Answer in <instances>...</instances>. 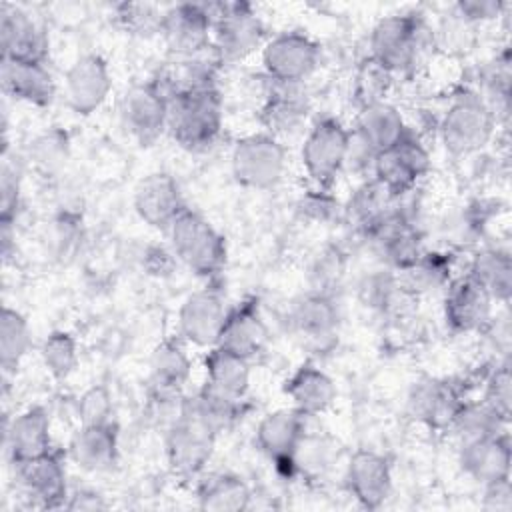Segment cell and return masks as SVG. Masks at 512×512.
Returning <instances> with one entry per match:
<instances>
[{"label":"cell","instance_id":"cell-20","mask_svg":"<svg viewBox=\"0 0 512 512\" xmlns=\"http://www.w3.org/2000/svg\"><path fill=\"white\" fill-rule=\"evenodd\" d=\"M112 86L110 66L96 52L78 56L64 74V98L68 108L78 116H90L100 110Z\"/></svg>","mask_w":512,"mask_h":512},{"label":"cell","instance_id":"cell-14","mask_svg":"<svg viewBox=\"0 0 512 512\" xmlns=\"http://www.w3.org/2000/svg\"><path fill=\"white\" fill-rule=\"evenodd\" d=\"M464 400V390L454 380L422 376L412 382L406 394V412L428 430L448 432Z\"/></svg>","mask_w":512,"mask_h":512},{"label":"cell","instance_id":"cell-36","mask_svg":"<svg viewBox=\"0 0 512 512\" xmlns=\"http://www.w3.org/2000/svg\"><path fill=\"white\" fill-rule=\"evenodd\" d=\"M358 298L364 308L380 316H398L404 304L416 300L404 290L400 276L388 268L368 272L358 284Z\"/></svg>","mask_w":512,"mask_h":512},{"label":"cell","instance_id":"cell-25","mask_svg":"<svg viewBox=\"0 0 512 512\" xmlns=\"http://www.w3.org/2000/svg\"><path fill=\"white\" fill-rule=\"evenodd\" d=\"M460 470L480 486L508 480L512 468V446L508 432L458 442Z\"/></svg>","mask_w":512,"mask_h":512},{"label":"cell","instance_id":"cell-12","mask_svg":"<svg viewBox=\"0 0 512 512\" xmlns=\"http://www.w3.org/2000/svg\"><path fill=\"white\" fill-rule=\"evenodd\" d=\"M432 156L428 146L410 130L392 148L380 152L372 178L394 198L416 192V186L430 174Z\"/></svg>","mask_w":512,"mask_h":512},{"label":"cell","instance_id":"cell-23","mask_svg":"<svg viewBox=\"0 0 512 512\" xmlns=\"http://www.w3.org/2000/svg\"><path fill=\"white\" fill-rule=\"evenodd\" d=\"M186 208L180 184L168 172H152L134 188V212L154 230L166 232Z\"/></svg>","mask_w":512,"mask_h":512},{"label":"cell","instance_id":"cell-9","mask_svg":"<svg viewBox=\"0 0 512 512\" xmlns=\"http://www.w3.org/2000/svg\"><path fill=\"white\" fill-rule=\"evenodd\" d=\"M170 94L154 76L150 80L132 84L120 98L118 118L126 134L140 146L154 144L168 132Z\"/></svg>","mask_w":512,"mask_h":512},{"label":"cell","instance_id":"cell-26","mask_svg":"<svg viewBox=\"0 0 512 512\" xmlns=\"http://www.w3.org/2000/svg\"><path fill=\"white\" fill-rule=\"evenodd\" d=\"M0 46L2 58L36 60L48 58V36L36 18L16 4L0 6Z\"/></svg>","mask_w":512,"mask_h":512},{"label":"cell","instance_id":"cell-50","mask_svg":"<svg viewBox=\"0 0 512 512\" xmlns=\"http://www.w3.org/2000/svg\"><path fill=\"white\" fill-rule=\"evenodd\" d=\"M20 206H22V180H20V172L4 156L2 172H0V222L16 224Z\"/></svg>","mask_w":512,"mask_h":512},{"label":"cell","instance_id":"cell-5","mask_svg":"<svg viewBox=\"0 0 512 512\" xmlns=\"http://www.w3.org/2000/svg\"><path fill=\"white\" fill-rule=\"evenodd\" d=\"M212 14L210 48L226 64H238L254 56L266 44V26L258 10L248 2H208Z\"/></svg>","mask_w":512,"mask_h":512},{"label":"cell","instance_id":"cell-16","mask_svg":"<svg viewBox=\"0 0 512 512\" xmlns=\"http://www.w3.org/2000/svg\"><path fill=\"white\" fill-rule=\"evenodd\" d=\"M492 296L466 272L454 276L442 292V316L454 334H482L494 318Z\"/></svg>","mask_w":512,"mask_h":512},{"label":"cell","instance_id":"cell-43","mask_svg":"<svg viewBox=\"0 0 512 512\" xmlns=\"http://www.w3.org/2000/svg\"><path fill=\"white\" fill-rule=\"evenodd\" d=\"M44 370L54 380H66L78 366L80 352L76 338L66 330H52L38 350Z\"/></svg>","mask_w":512,"mask_h":512},{"label":"cell","instance_id":"cell-51","mask_svg":"<svg viewBox=\"0 0 512 512\" xmlns=\"http://www.w3.org/2000/svg\"><path fill=\"white\" fill-rule=\"evenodd\" d=\"M508 4L498 0H460L454 4V16L468 26L486 24L504 14Z\"/></svg>","mask_w":512,"mask_h":512},{"label":"cell","instance_id":"cell-29","mask_svg":"<svg viewBox=\"0 0 512 512\" xmlns=\"http://www.w3.org/2000/svg\"><path fill=\"white\" fill-rule=\"evenodd\" d=\"M68 456L84 472L112 470L120 456L116 424H80L70 438Z\"/></svg>","mask_w":512,"mask_h":512},{"label":"cell","instance_id":"cell-18","mask_svg":"<svg viewBox=\"0 0 512 512\" xmlns=\"http://www.w3.org/2000/svg\"><path fill=\"white\" fill-rule=\"evenodd\" d=\"M16 484L30 506L42 510L66 508L70 496L68 474L62 458L52 450L28 462L16 464Z\"/></svg>","mask_w":512,"mask_h":512},{"label":"cell","instance_id":"cell-13","mask_svg":"<svg viewBox=\"0 0 512 512\" xmlns=\"http://www.w3.org/2000/svg\"><path fill=\"white\" fill-rule=\"evenodd\" d=\"M264 80L262 104L258 110L262 130L282 142L304 132L312 110L304 84H284L268 78Z\"/></svg>","mask_w":512,"mask_h":512},{"label":"cell","instance_id":"cell-17","mask_svg":"<svg viewBox=\"0 0 512 512\" xmlns=\"http://www.w3.org/2000/svg\"><path fill=\"white\" fill-rule=\"evenodd\" d=\"M226 300L216 286H206L188 294L176 316L178 336L196 348H212L218 342L222 324L228 314Z\"/></svg>","mask_w":512,"mask_h":512},{"label":"cell","instance_id":"cell-7","mask_svg":"<svg viewBox=\"0 0 512 512\" xmlns=\"http://www.w3.org/2000/svg\"><path fill=\"white\" fill-rule=\"evenodd\" d=\"M218 434L198 418L184 396L180 416L164 430V450L170 470L184 480L200 478L214 456Z\"/></svg>","mask_w":512,"mask_h":512},{"label":"cell","instance_id":"cell-31","mask_svg":"<svg viewBox=\"0 0 512 512\" xmlns=\"http://www.w3.org/2000/svg\"><path fill=\"white\" fill-rule=\"evenodd\" d=\"M192 378V356L180 336L154 346L148 360V390L182 392Z\"/></svg>","mask_w":512,"mask_h":512},{"label":"cell","instance_id":"cell-38","mask_svg":"<svg viewBox=\"0 0 512 512\" xmlns=\"http://www.w3.org/2000/svg\"><path fill=\"white\" fill-rule=\"evenodd\" d=\"M510 420L494 410L482 398L478 400H464L458 414L454 416L448 432L456 438V442H468L476 438L496 436L508 432Z\"/></svg>","mask_w":512,"mask_h":512},{"label":"cell","instance_id":"cell-39","mask_svg":"<svg viewBox=\"0 0 512 512\" xmlns=\"http://www.w3.org/2000/svg\"><path fill=\"white\" fill-rule=\"evenodd\" d=\"M348 272V254L338 244H324L316 248L306 264L308 290L336 296Z\"/></svg>","mask_w":512,"mask_h":512},{"label":"cell","instance_id":"cell-37","mask_svg":"<svg viewBox=\"0 0 512 512\" xmlns=\"http://www.w3.org/2000/svg\"><path fill=\"white\" fill-rule=\"evenodd\" d=\"M454 264L448 252L424 250L422 256L404 272H400V282L404 290L418 298L436 292H444L454 278Z\"/></svg>","mask_w":512,"mask_h":512},{"label":"cell","instance_id":"cell-49","mask_svg":"<svg viewBox=\"0 0 512 512\" xmlns=\"http://www.w3.org/2000/svg\"><path fill=\"white\" fill-rule=\"evenodd\" d=\"M68 158V138L60 130H48L30 144V160L42 172H54Z\"/></svg>","mask_w":512,"mask_h":512},{"label":"cell","instance_id":"cell-41","mask_svg":"<svg viewBox=\"0 0 512 512\" xmlns=\"http://www.w3.org/2000/svg\"><path fill=\"white\" fill-rule=\"evenodd\" d=\"M32 348V330L26 316L10 306L0 314V366L4 374H14Z\"/></svg>","mask_w":512,"mask_h":512},{"label":"cell","instance_id":"cell-8","mask_svg":"<svg viewBox=\"0 0 512 512\" xmlns=\"http://www.w3.org/2000/svg\"><path fill=\"white\" fill-rule=\"evenodd\" d=\"M350 130L334 116H322L306 128L300 146V164L310 186L332 188L344 172Z\"/></svg>","mask_w":512,"mask_h":512},{"label":"cell","instance_id":"cell-42","mask_svg":"<svg viewBox=\"0 0 512 512\" xmlns=\"http://www.w3.org/2000/svg\"><path fill=\"white\" fill-rule=\"evenodd\" d=\"M510 52L504 48L490 62H486L480 70V86L476 92L484 98V102L492 108L498 122L508 118L510 112Z\"/></svg>","mask_w":512,"mask_h":512},{"label":"cell","instance_id":"cell-45","mask_svg":"<svg viewBox=\"0 0 512 512\" xmlns=\"http://www.w3.org/2000/svg\"><path fill=\"white\" fill-rule=\"evenodd\" d=\"M494 410L510 420L512 412V374L508 358L498 360L490 366V370L482 378V396Z\"/></svg>","mask_w":512,"mask_h":512},{"label":"cell","instance_id":"cell-33","mask_svg":"<svg viewBox=\"0 0 512 512\" xmlns=\"http://www.w3.org/2000/svg\"><path fill=\"white\" fill-rule=\"evenodd\" d=\"M466 274L476 280L496 304L508 306L512 296V258L506 248L482 246L474 250Z\"/></svg>","mask_w":512,"mask_h":512},{"label":"cell","instance_id":"cell-47","mask_svg":"<svg viewBox=\"0 0 512 512\" xmlns=\"http://www.w3.org/2000/svg\"><path fill=\"white\" fill-rule=\"evenodd\" d=\"M114 16L118 24L134 36H150L158 34L162 12H158L152 4L142 2H122L114 6Z\"/></svg>","mask_w":512,"mask_h":512},{"label":"cell","instance_id":"cell-32","mask_svg":"<svg viewBox=\"0 0 512 512\" xmlns=\"http://www.w3.org/2000/svg\"><path fill=\"white\" fill-rule=\"evenodd\" d=\"M398 198L384 190L374 178L362 180L350 198L342 204V222H346L362 240L390 214Z\"/></svg>","mask_w":512,"mask_h":512},{"label":"cell","instance_id":"cell-21","mask_svg":"<svg viewBox=\"0 0 512 512\" xmlns=\"http://www.w3.org/2000/svg\"><path fill=\"white\" fill-rule=\"evenodd\" d=\"M2 446L12 466L52 452V424L44 406H28L4 418Z\"/></svg>","mask_w":512,"mask_h":512},{"label":"cell","instance_id":"cell-24","mask_svg":"<svg viewBox=\"0 0 512 512\" xmlns=\"http://www.w3.org/2000/svg\"><path fill=\"white\" fill-rule=\"evenodd\" d=\"M268 340L270 330L260 312L258 300L246 298L228 310L216 346L254 362V358L266 350Z\"/></svg>","mask_w":512,"mask_h":512},{"label":"cell","instance_id":"cell-53","mask_svg":"<svg viewBox=\"0 0 512 512\" xmlns=\"http://www.w3.org/2000/svg\"><path fill=\"white\" fill-rule=\"evenodd\" d=\"M482 508L484 510H496V512H510L512 510V486L510 478L492 482L482 486Z\"/></svg>","mask_w":512,"mask_h":512},{"label":"cell","instance_id":"cell-27","mask_svg":"<svg viewBox=\"0 0 512 512\" xmlns=\"http://www.w3.org/2000/svg\"><path fill=\"white\" fill-rule=\"evenodd\" d=\"M0 82L6 96L28 106L46 108L56 98V82L46 62L2 58Z\"/></svg>","mask_w":512,"mask_h":512},{"label":"cell","instance_id":"cell-35","mask_svg":"<svg viewBox=\"0 0 512 512\" xmlns=\"http://www.w3.org/2000/svg\"><path fill=\"white\" fill-rule=\"evenodd\" d=\"M196 500L202 510L240 512L250 508L252 490L246 480L234 472H210L200 476Z\"/></svg>","mask_w":512,"mask_h":512},{"label":"cell","instance_id":"cell-48","mask_svg":"<svg viewBox=\"0 0 512 512\" xmlns=\"http://www.w3.org/2000/svg\"><path fill=\"white\" fill-rule=\"evenodd\" d=\"M76 416L80 424H110L114 422L112 394L104 384H92L76 400Z\"/></svg>","mask_w":512,"mask_h":512},{"label":"cell","instance_id":"cell-1","mask_svg":"<svg viewBox=\"0 0 512 512\" xmlns=\"http://www.w3.org/2000/svg\"><path fill=\"white\" fill-rule=\"evenodd\" d=\"M432 26L418 12L382 16L370 30L368 56L396 78L410 74L434 48Z\"/></svg>","mask_w":512,"mask_h":512},{"label":"cell","instance_id":"cell-4","mask_svg":"<svg viewBox=\"0 0 512 512\" xmlns=\"http://www.w3.org/2000/svg\"><path fill=\"white\" fill-rule=\"evenodd\" d=\"M168 246L192 274L214 280L226 266L228 248L220 230L198 210L186 208L166 230Z\"/></svg>","mask_w":512,"mask_h":512},{"label":"cell","instance_id":"cell-10","mask_svg":"<svg viewBox=\"0 0 512 512\" xmlns=\"http://www.w3.org/2000/svg\"><path fill=\"white\" fill-rule=\"evenodd\" d=\"M320 60V44L300 30L278 32L260 50L264 78L284 84H304L318 70Z\"/></svg>","mask_w":512,"mask_h":512},{"label":"cell","instance_id":"cell-28","mask_svg":"<svg viewBox=\"0 0 512 512\" xmlns=\"http://www.w3.org/2000/svg\"><path fill=\"white\" fill-rule=\"evenodd\" d=\"M284 394L290 408L302 416H320L332 408L338 390L332 376L314 362L300 364L284 382Z\"/></svg>","mask_w":512,"mask_h":512},{"label":"cell","instance_id":"cell-19","mask_svg":"<svg viewBox=\"0 0 512 512\" xmlns=\"http://www.w3.org/2000/svg\"><path fill=\"white\" fill-rule=\"evenodd\" d=\"M306 434V416L294 408H278L264 414L256 426V448L282 474H296L294 456Z\"/></svg>","mask_w":512,"mask_h":512},{"label":"cell","instance_id":"cell-11","mask_svg":"<svg viewBox=\"0 0 512 512\" xmlns=\"http://www.w3.org/2000/svg\"><path fill=\"white\" fill-rule=\"evenodd\" d=\"M290 334L312 352H328L340 332V308L336 296L306 290L292 300L286 314Z\"/></svg>","mask_w":512,"mask_h":512},{"label":"cell","instance_id":"cell-6","mask_svg":"<svg viewBox=\"0 0 512 512\" xmlns=\"http://www.w3.org/2000/svg\"><path fill=\"white\" fill-rule=\"evenodd\" d=\"M288 168V152L282 140L260 130L240 136L230 152V172L236 184L266 192L276 188Z\"/></svg>","mask_w":512,"mask_h":512},{"label":"cell","instance_id":"cell-22","mask_svg":"<svg viewBox=\"0 0 512 512\" xmlns=\"http://www.w3.org/2000/svg\"><path fill=\"white\" fill-rule=\"evenodd\" d=\"M344 484L358 506L378 510L392 492V466L390 460L368 448L356 450L346 464Z\"/></svg>","mask_w":512,"mask_h":512},{"label":"cell","instance_id":"cell-15","mask_svg":"<svg viewBox=\"0 0 512 512\" xmlns=\"http://www.w3.org/2000/svg\"><path fill=\"white\" fill-rule=\"evenodd\" d=\"M158 34L170 54L186 58L210 48L212 14L206 2H180L162 12Z\"/></svg>","mask_w":512,"mask_h":512},{"label":"cell","instance_id":"cell-30","mask_svg":"<svg viewBox=\"0 0 512 512\" xmlns=\"http://www.w3.org/2000/svg\"><path fill=\"white\" fill-rule=\"evenodd\" d=\"M408 132H410V126L402 110L394 102L380 100V102L358 106L352 134L358 136L364 144H368L374 152L380 154L392 148Z\"/></svg>","mask_w":512,"mask_h":512},{"label":"cell","instance_id":"cell-3","mask_svg":"<svg viewBox=\"0 0 512 512\" xmlns=\"http://www.w3.org/2000/svg\"><path fill=\"white\" fill-rule=\"evenodd\" d=\"M498 130V118L474 88L458 90L438 122L440 142L452 158L480 152Z\"/></svg>","mask_w":512,"mask_h":512},{"label":"cell","instance_id":"cell-52","mask_svg":"<svg viewBox=\"0 0 512 512\" xmlns=\"http://www.w3.org/2000/svg\"><path fill=\"white\" fill-rule=\"evenodd\" d=\"M144 270L150 276L156 278H166L172 276V272L176 270V266L180 264L178 258L174 256L170 246H160V244H152L144 250Z\"/></svg>","mask_w":512,"mask_h":512},{"label":"cell","instance_id":"cell-40","mask_svg":"<svg viewBox=\"0 0 512 512\" xmlns=\"http://www.w3.org/2000/svg\"><path fill=\"white\" fill-rule=\"evenodd\" d=\"M186 402L190 410L202 418L218 436L222 432H228L242 416V404L244 400L232 398L206 382L192 394L186 396Z\"/></svg>","mask_w":512,"mask_h":512},{"label":"cell","instance_id":"cell-34","mask_svg":"<svg viewBox=\"0 0 512 512\" xmlns=\"http://www.w3.org/2000/svg\"><path fill=\"white\" fill-rule=\"evenodd\" d=\"M252 380V362L224 350L220 346H212L204 354V382L232 398L246 400Z\"/></svg>","mask_w":512,"mask_h":512},{"label":"cell","instance_id":"cell-44","mask_svg":"<svg viewBox=\"0 0 512 512\" xmlns=\"http://www.w3.org/2000/svg\"><path fill=\"white\" fill-rule=\"evenodd\" d=\"M394 80H396V76L392 72H388L376 60L366 56L358 64V68L354 72V80H352V90L358 100V106L388 100Z\"/></svg>","mask_w":512,"mask_h":512},{"label":"cell","instance_id":"cell-2","mask_svg":"<svg viewBox=\"0 0 512 512\" xmlns=\"http://www.w3.org/2000/svg\"><path fill=\"white\" fill-rule=\"evenodd\" d=\"M224 126L220 88L186 90L170 96L168 134L188 152H204L216 144Z\"/></svg>","mask_w":512,"mask_h":512},{"label":"cell","instance_id":"cell-54","mask_svg":"<svg viewBox=\"0 0 512 512\" xmlns=\"http://www.w3.org/2000/svg\"><path fill=\"white\" fill-rule=\"evenodd\" d=\"M108 508V502L104 496L94 488H70V496L66 502V510H104Z\"/></svg>","mask_w":512,"mask_h":512},{"label":"cell","instance_id":"cell-46","mask_svg":"<svg viewBox=\"0 0 512 512\" xmlns=\"http://www.w3.org/2000/svg\"><path fill=\"white\" fill-rule=\"evenodd\" d=\"M332 188L310 186L306 194H302L298 202V212L304 220L312 224H332L334 220H342V204L336 196L330 194Z\"/></svg>","mask_w":512,"mask_h":512}]
</instances>
